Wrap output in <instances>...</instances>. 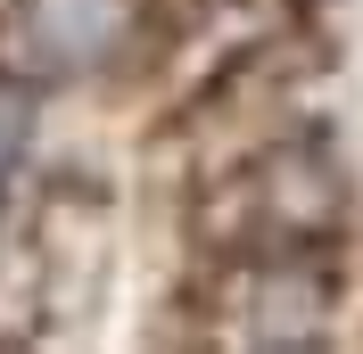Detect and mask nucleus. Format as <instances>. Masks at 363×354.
<instances>
[{
  "mask_svg": "<svg viewBox=\"0 0 363 354\" xmlns=\"http://www.w3.org/2000/svg\"><path fill=\"white\" fill-rule=\"evenodd\" d=\"M17 140H25V99H17V91H0V173L17 165Z\"/></svg>",
  "mask_w": 363,
  "mask_h": 354,
  "instance_id": "2",
  "label": "nucleus"
},
{
  "mask_svg": "<svg viewBox=\"0 0 363 354\" xmlns=\"http://www.w3.org/2000/svg\"><path fill=\"white\" fill-rule=\"evenodd\" d=\"M33 50L58 58V67H83L124 33V0H33Z\"/></svg>",
  "mask_w": 363,
  "mask_h": 354,
  "instance_id": "1",
  "label": "nucleus"
}]
</instances>
